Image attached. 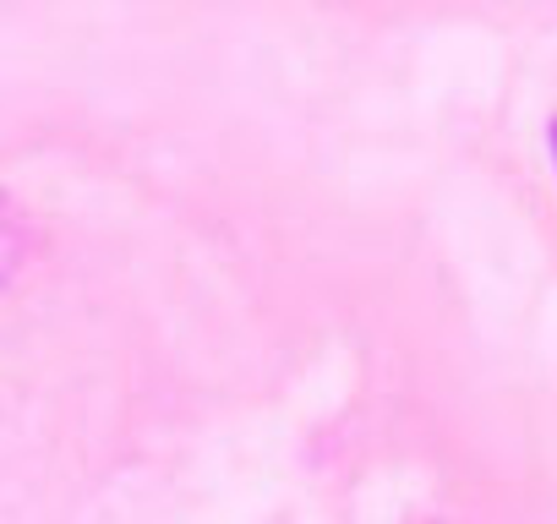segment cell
I'll return each mask as SVG.
<instances>
[{
  "mask_svg": "<svg viewBox=\"0 0 557 524\" xmlns=\"http://www.w3.org/2000/svg\"><path fill=\"white\" fill-rule=\"evenodd\" d=\"M28 257H34V229L23 219V208L0 191V301L17 290V279L28 274Z\"/></svg>",
  "mask_w": 557,
  "mask_h": 524,
  "instance_id": "1",
  "label": "cell"
}]
</instances>
